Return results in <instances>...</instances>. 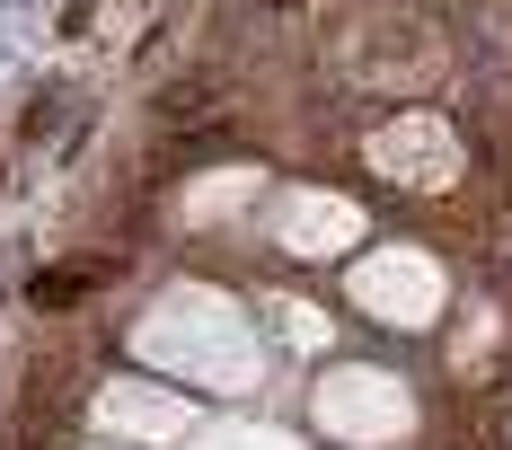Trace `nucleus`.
<instances>
[{
  "instance_id": "nucleus-3",
  "label": "nucleus",
  "mask_w": 512,
  "mask_h": 450,
  "mask_svg": "<svg viewBox=\"0 0 512 450\" xmlns=\"http://www.w3.org/2000/svg\"><path fill=\"white\" fill-rule=\"evenodd\" d=\"M248 9H256V18H283V27H292V18H301L309 0H248Z\"/></svg>"
},
{
  "instance_id": "nucleus-1",
  "label": "nucleus",
  "mask_w": 512,
  "mask_h": 450,
  "mask_svg": "<svg viewBox=\"0 0 512 450\" xmlns=\"http://www.w3.org/2000/svg\"><path fill=\"white\" fill-rule=\"evenodd\" d=\"M221 89H230L221 71H177V80H168L151 106H159V124H204L212 106H221Z\"/></svg>"
},
{
  "instance_id": "nucleus-2",
  "label": "nucleus",
  "mask_w": 512,
  "mask_h": 450,
  "mask_svg": "<svg viewBox=\"0 0 512 450\" xmlns=\"http://www.w3.org/2000/svg\"><path fill=\"white\" fill-rule=\"evenodd\" d=\"M98 283H106V265H53V274H36V292H27V300H36V309H71V300L98 292Z\"/></svg>"
}]
</instances>
